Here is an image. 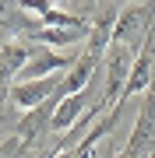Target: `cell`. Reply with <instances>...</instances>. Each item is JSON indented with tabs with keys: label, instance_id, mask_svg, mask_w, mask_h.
<instances>
[{
	"label": "cell",
	"instance_id": "6da1fadb",
	"mask_svg": "<svg viewBox=\"0 0 155 158\" xmlns=\"http://www.w3.org/2000/svg\"><path fill=\"white\" fill-rule=\"evenodd\" d=\"M134 60H138V49H131V46H120V42H113V46H109V53L102 56V67H106L102 102H106V109L120 106L123 88H127V81H131V70H134Z\"/></svg>",
	"mask_w": 155,
	"mask_h": 158
},
{
	"label": "cell",
	"instance_id": "7a4b0ae2",
	"mask_svg": "<svg viewBox=\"0 0 155 158\" xmlns=\"http://www.w3.org/2000/svg\"><path fill=\"white\" fill-rule=\"evenodd\" d=\"M152 21H155V11H152L148 0L123 4V7H120V18H116L113 42L131 46V49H138V53H141V46L148 42V35H152Z\"/></svg>",
	"mask_w": 155,
	"mask_h": 158
},
{
	"label": "cell",
	"instance_id": "3957f363",
	"mask_svg": "<svg viewBox=\"0 0 155 158\" xmlns=\"http://www.w3.org/2000/svg\"><path fill=\"white\" fill-rule=\"evenodd\" d=\"M152 151H155V91H144V98L138 106V119H134L120 155L123 158H148Z\"/></svg>",
	"mask_w": 155,
	"mask_h": 158
},
{
	"label": "cell",
	"instance_id": "277c9868",
	"mask_svg": "<svg viewBox=\"0 0 155 158\" xmlns=\"http://www.w3.org/2000/svg\"><path fill=\"white\" fill-rule=\"evenodd\" d=\"M63 85V74H57V77H46V81H18V85L7 88V98L14 102L21 113H28V109H39L46 98H53Z\"/></svg>",
	"mask_w": 155,
	"mask_h": 158
},
{
	"label": "cell",
	"instance_id": "5b68a950",
	"mask_svg": "<svg viewBox=\"0 0 155 158\" xmlns=\"http://www.w3.org/2000/svg\"><path fill=\"white\" fill-rule=\"evenodd\" d=\"M85 56V53H53V49H42L32 56V63L21 70V81H46V77H57V74L71 70L74 63Z\"/></svg>",
	"mask_w": 155,
	"mask_h": 158
},
{
	"label": "cell",
	"instance_id": "8992f818",
	"mask_svg": "<svg viewBox=\"0 0 155 158\" xmlns=\"http://www.w3.org/2000/svg\"><path fill=\"white\" fill-rule=\"evenodd\" d=\"M116 18H120V7H102L95 18H92V35H88V46L85 53H92L95 60H102L109 53V46H113V32H116Z\"/></svg>",
	"mask_w": 155,
	"mask_h": 158
},
{
	"label": "cell",
	"instance_id": "52a82bcc",
	"mask_svg": "<svg viewBox=\"0 0 155 158\" xmlns=\"http://www.w3.org/2000/svg\"><path fill=\"white\" fill-rule=\"evenodd\" d=\"M39 53V46L28 39H4V81L11 88V81L21 77V70L32 63V56Z\"/></svg>",
	"mask_w": 155,
	"mask_h": 158
},
{
	"label": "cell",
	"instance_id": "ba28073f",
	"mask_svg": "<svg viewBox=\"0 0 155 158\" xmlns=\"http://www.w3.org/2000/svg\"><path fill=\"white\" fill-rule=\"evenodd\" d=\"M88 35H92V25L88 28H39L32 35L35 46L42 49H71V46H88Z\"/></svg>",
	"mask_w": 155,
	"mask_h": 158
},
{
	"label": "cell",
	"instance_id": "9c48e42d",
	"mask_svg": "<svg viewBox=\"0 0 155 158\" xmlns=\"http://www.w3.org/2000/svg\"><path fill=\"white\" fill-rule=\"evenodd\" d=\"M95 67H99V60L92 56V53H85V56H81V60L74 63V67L63 74L60 95H63V98H71V95H78V91L92 88V81H95Z\"/></svg>",
	"mask_w": 155,
	"mask_h": 158
},
{
	"label": "cell",
	"instance_id": "30bf717a",
	"mask_svg": "<svg viewBox=\"0 0 155 158\" xmlns=\"http://www.w3.org/2000/svg\"><path fill=\"white\" fill-rule=\"evenodd\" d=\"M92 21H85L81 14H67L60 11V7H53V11L42 18V28H88Z\"/></svg>",
	"mask_w": 155,
	"mask_h": 158
},
{
	"label": "cell",
	"instance_id": "8fae6325",
	"mask_svg": "<svg viewBox=\"0 0 155 158\" xmlns=\"http://www.w3.org/2000/svg\"><path fill=\"white\" fill-rule=\"evenodd\" d=\"M18 11H25V14H35L42 21L50 11H53V0H18Z\"/></svg>",
	"mask_w": 155,
	"mask_h": 158
},
{
	"label": "cell",
	"instance_id": "7c38bea8",
	"mask_svg": "<svg viewBox=\"0 0 155 158\" xmlns=\"http://www.w3.org/2000/svg\"><path fill=\"white\" fill-rule=\"evenodd\" d=\"M148 4H152V11H155V0H148Z\"/></svg>",
	"mask_w": 155,
	"mask_h": 158
},
{
	"label": "cell",
	"instance_id": "4fadbf2b",
	"mask_svg": "<svg viewBox=\"0 0 155 158\" xmlns=\"http://www.w3.org/2000/svg\"><path fill=\"white\" fill-rule=\"evenodd\" d=\"M148 158H155V151H152V155H148Z\"/></svg>",
	"mask_w": 155,
	"mask_h": 158
},
{
	"label": "cell",
	"instance_id": "5bb4252c",
	"mask_svg": "<svg viewBox=\"0 0 155 158\" xmlns=\"http://www.w3.org/2000/svg\"><path fill=\"white\" fill-rule=\"evenodd\" d=\"M152 91H155V85H152Z\"/></svg>",
	"mask_w": 155,
	"mask_h": 158
}]
</instances>
